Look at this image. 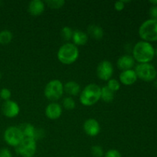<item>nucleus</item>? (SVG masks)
Wrapping results in <instances>:
<instances>
[{
    "label": "nucleus",
    "instance_id": "6e6552de",
    "mask_svg": "<svg viewBox=\"0 0 157 157\" xmlns=\"http://www.w3.org/2000/svg\"><path fill=\"white\" fill-rule=\"evenodd\" d=\"M36 140L32 138H24L21 144L15 147V152L21 157H33L36 153Z\"/></svg>",
    "mask_w": 157,
    "mask_h": 157
},
{
    "label": "nucleus",
    "instance_id": "dca6fc26",
    "mask_svg": "<svg viewBox=\"0 0 157 157\" xmlns=\"http://www.w3.org/2000/svg\"><path fill=\"white\" fill-rule=\"evenodd\" d=\"M73 44L78 46H83L87 44L88 41V35L81 30L74 31L73 37H72Z\"/></svg>",
    "mask_w": 157,
    "mask_h": 157
},
{
    "label": "nucleus",
    "instance_id": "aec40b11",
    "mask_svg": "<svg viewBox=\"0 0 157 157\" xmlns=\"http://www.w3.org/2000/svg\"><path fill=\"white\" fill-rule=\"evenodd\" d=\"M101 99L106 103H110L114 99V92L110 90L107 86L101 87Z\"/></svg>",
    "mask_w": 157,
    "mask_h": 157
},
{
    "label": "nucleus",
    "instance_id": "c756f323",
    "mask_svg": "<svg viewBox=\"0 0 157 157\" xmlns=\"http://www.w3.org/2000/svg\"><path fill=\"white\" fill-rule=\"evenodd\" d=\"M124 7H125V4H124V2H123V0H120V1L116 2L114 3V9H116L117 11H118V12L124 10Z\"/></svg>",
    "mask_w": 157,
    "mask_h": 157
},
{
    "label": "nucleus",
    "instance_id": "cd10ccee",
    "mask_svg": "<svg viewBox=\"0 0 157 157\" xmlns=\"http://www.w3.org/2000/svg\"><path fill=\"white\" fill-rule=\"evenodd\" d=\"M104 157H122V156H121V153H120V151H118L117 150L112 149V150H109L108 151L106 152V153H104Z\"/></svg>",
    "mask_w": 157,
    "mask_h": 157
},
{
    "label": "nucleus",
    "instance_id": "4be33fe9",
    "mask_svg": "<svg viewBox=\"0 0 157 157\" xmlns=\"http://www.w3.org/2000/svg\"><path fill=\"white\" fill-rule=\"evenodd\" d=\"M44 4L47 5L49 8L52 9H58L64 6L65 2L64 0H46L44 2Z\"/></svg>",
    "mask_w": 157,
    "mask_h": 157
},
{
    "label": "nucleus",
    "instance_id": "f8f14e48",
    "mask_svg": "<svg viewBox=\"0 0 157 157\" xmlns=\"http://www.w3.org/2000/svg\"><path fill=\"white\" fill-rule=\"evenodd\" d=\"M137 79V75H136V72L133 69L123 71L119 75L120 83L126 86L133 85V84L136 83Z\"/></svg>",
    "mask_w": 157,
    "mask_h": 157
},
{
    "label": "nucleus",
    "instance_id": "39448f33",
    "mask_svg": "<svg viewBox=\"0 0 157 157\" xmlns=\"http://www.w3.org/2000/svg\"><path fill=\"white\" fill-rule=\"evenodd\" d=\"M44 94L45 98L49 101L55 102L59 100L64 94V84L59 80H52L46 84Z\"/></svg>",
    "mask_w": 157,
    "mask_h": 157
},
{
    "label": "nucleus",
    "instance_id": "9b49d317",
    "mask_svg": "<svg viewBox=\"0 0 157 157\" xmlns=\"http://www.w3.org/2000/svg\"><path fill=\"white\" fill-rule=\"evenodd\" d=\"M83 129L86 134L90 136H96L101 131V126L97 120L94 118L87 119L83 125Z\"/></svg>",
    "mask_w": 157,
    "mask_h": 157
},
{
    "label": "nucleus",
    "instance_id": "20e7f679",
    "mask_svg": "<svg viewBox=\"0 0 157 157\" xmlns=\"http://www.w3.org/2000/svg\"><path fill=\"white\" fill-rule=\"evenodd\" d=\"M139 35L142 41L152 42L157 41V19L146 20L139 28Z\"/></svg>",
    "mask_w": 157,
    "mask_h": 157
},
{
    "label": "nucleus",
    "instance_id": "c9c22d12",
    "mask_svg": "<svg viewBox=\"0 0 157 157\" xmlns=\"http://www.w3.org/2000/svg\"><path fill=\"white\" fill-rule=\"evenodd\" d=\"M71 157H76V156H71Z\"/></svg>",
    "mask_w": 157,
    "mask_h": 157
},
{
    "label": "nucleus",
    "instance_id": "f3484780",
    "mask_svg": "<svg viewBox=\"0 0 157 157\" xmlns=\"http://www.w3.org/2000/svg\"><path fill=\"white\" fill-rule=\"evenodd\" d=\"M64 92H66V94L70 96H77L81 93L80 84L76 81H67L65 84H64Z\"/></svg>",
    "mask_w": 157,
    "mask_h": 157
},
{
    "label": "nucleus",
    "instance_id": "473e14b6",
    "mask_svg": "<svg viewBox=\"0 0 157 157\" xmlns=\"http://www.w3.org/2000/svg\"><path fill=\"white\" fill-rule=\"evenodd\" d=\"M154 86L157 88V79H155V81H154Z\"/></svg>",
    "mask_w": 157,
    "mask_h": 157
},
{
    "label": "nucleus",
    "instance_id": "0eeeda50",
    "mask_svg": "<svg viewBox=\"0 0 157 157\" xmlns=\"http://www.w3.org/2000/svg\"><path fill=\"white\" fill-rule=\"evenodd\" d=\"M3 138L8 145L16 147L21 144L25 137L19 127L11 126L5 130Z\"/></svg>",
    "mask_w": 157,
    "mask_h": 157
},
{
    "label": "nucleus",
    "instance_id": "a878e982",
    "mask_svg": "<svg viewBox=\"0 0 157 157\" xmlns=\"http://www.w3.org/2000/svg\"><path fill=\"white\" fill-rule=\"evenodd\" d=\"M91 154L94 157H103L104 156V152L101 146L95 145L91 147Z\"/></svg>",
    "mask_w": 157,
    "mask_h": 157
},
{
    "label": "nucleus",
    "instance_id": "1a4fd4ad",
    "mask_svg": "<svg viewBox=\"0 0 157 157\" xmlns=\"http://www.w3.org/2000/svg\"><path fill=\"white\" fill-rule=\"evenodd\" d=\"M113 74V67L111 62L107 60L101 61L97 67V75L98 78L102 81H108L111 79Z\"/></svg>",
    "mask_w": 157,
    "mask_h": 157
},
{
    "label": "nucleus",
    "instance_id": "412c9836",
    "mask_svg": "<svg viewBox=\"0 0 157 157\" xmlns=\"http://www.w3.org/2000/svg\"><path fill=\"white\" fill-rule=\"evenodd\" d=\"M13 38V34L8 29H5L0 32V44L6 45L9 44Z\"/></svg>",
    "mask_w": 157,
    "mask_h": 157
},
{
    "label": "nucleus",
    "instance_id": "7ed1b4c3",
    "mask_svg": "<svg viewBox=\"0 0 157 157\" xmlns=\"http://www.w3.org/2000/svg\"><path fill=\"white\" fill-rule=\"evenodd\" d=\"M79 57V50L73 43H65L59 48L57 53L58 61L64 64H71Z\"/></svg>",
    "mask_w": 157,
    "mask_h": 157
},
{
    "label": "nucleus",
    "instance_id": "b1692460",
    "mask_svg": "<svg viewBox=\"0 0 157 157\" xmlns=\"http://www.w3.org/2000/svg\"><path fill=\"white\" fill-rule=\"evenodd\" d=\"M73 33L74 31L71 29L68 26H64L62 28L61 31V35L64 41H70L72 39V37H73Z\"/></svg>",
    "mask_w": 157,
    "mask_h": 157
},
{
    "label": "nucleus",
    "instance_id": "423d86ee",
    "mask_svg": "<svg viewBox=\"0 0 157 157\" xmlns=\"http://www.w3.org/2000/svg\"><path fill=\"white\" fill-rule=\"evenodd\" d=\"M134 71L138 78L147 82L154 81L156 78L157 70L150 63L138 64Z\"/></svg>",
    "mask_w": 157,
    "mask_h": 157
},
{
    "label": "nucleus",
    "instance_id": "2f4dec72",
    "mask_svg": "<svg viewBox=\"0 0 157 157\" xmlns=\"http://www.w3.org/2000/svg\"><path fill=\"white\" fill-rule=\"evenodd\" d=\"M150 3H151L153 6H157V0H150Z\"/></svg>",
    "mask_w": 157,
    "mask_h": 157
},
{
    "label": "nucleus",
    "instance_id": "f03ea898",
    "mask_svg": "<svg viewBox=\"0 0 157 157\" xmlns=\"http://www.w3.org/2000/svg\"><path fill=\"white\" fill-rule=\"evenodd\" d=\"M101 87L96 84H89L80 93V102L86 107L94 105L101 99Z\"/></svg>",
    "mask_w": 157,
    "mask_h": 157
},
{
    "label": "nucleus",
    "instance_id": "ddd939ff",
    "mask_svg": "<svg viewBox=\"0 0 157 157\" xmlns=\"http://www.w3.org/2000/svg\"><path fill=\"white\" fill-rule=\"evenodd\" d=\"M62 114V107L58 103L52 102L46 107L45 116L50 120H57Z\"/></svg>",
    "mask_w": 157,
    "mask_h": 157
},
{
    "label": "nucleus",
    "instance_id": "f704fd0d",
    "mask_svg": "<svg viewBox=\"0 0 157 157\" xmlns=\"http://www.w3.org/2000/svg\"><path fill=\"white\" fill-rule=\"evenodd\" d=\"M155 55H157V48H156V50H155Z\"/></svg>",
    "mask_w": 157,
    "mask_h": 157
},
{
    "label": "nucleus",
    "instance_id": "c85d7f7f",
    "mask_svg": "<svg viewBox=\"0 0 157 157\" xmlns=\"http://www.w3.org/2000/svg\"><path fill=\"white\" fill-rule=\"evenodd\" d=\"M150 17L153 19H157V6H152L149 11Z\"/></svg>",
    "mask_w": 157,
    "mask_h": 157
},
{
    "label": "nucleus",
    "instance_id": "4468645a",
    "mask_svg": "<svg viewBox=\"0 0 157 157\" xmlns=\"http://www.w3.org/2000/svg\"><path fill=\"white\" fill-rule=\"evenodd\" d=\"M117 67L123 71L130 70L133 68L135 65V60L132 55H124L120 57L117 61Z\"/></svg>",
    "mask_w": 157,
    "mask_h": 157
},
{
    "label": "nucleus",
    "instance_id": "72a5a7b5",
    "mask_svg": "<svg viewBox=\"0 0 157 157\" xmlns=\"http://www.w3.org/2000/svg\"><path fill=\"white\" fill-rule=\"evenodd\" d=\"M2 72L0 71V80L2 79Z\"/></svg>",
    "mask_w": 157,
    "mask_h": 157
},
{
    "label": "nucleus",
    "instance_id": "6ab92c4d",
    "mask_svg": "<svg viewBox=\"0 0 157 157\" xmlns=\"http://www.w3.org/2000/svg\"><path fill=\"white\" fill-rule=\"evenodd\" d=\"M19 129L22 132L23 136L25 138H32L35 139V132H36V128L29 123H25L22 124L19 127Z\"/></svg>",
    "mask_w": 157,
    "mask_h": 157
},
{
    "label": "nucleus",
    "instance_id": "f257e3e1",
    "mask_svg": "<svg viewBox=\"0 0 157 157\" xmlns=\"http://www.w3.org/2000/svg\"><path fill=\"white\" fill-rule=\"evenodd\" d=\"M155 49L151 43L140 41L134 45L133 49V58L139 64L150 63L154 58Z\"/></svg>",
    "mask_w": 157,
    "mask_h": 157
},
{
    "label": "nucleus",
    "instance_id": "bb28decb",
    "mask_svg": "<svg viewBox=\"0 0 157 157\" xmlns=\"http://www.w3.org/2000/svg\"><path fill=\"white\" fill-rule=\"evenodd\" d=\"M11 96H12V93H11V90L9 89L4 87V88H2L0 90V98L3 101H9V100H10Z\"/></svg>",
    "mask_w": 157,
    "mask_h": 157
},
{
    "label": "nucleus",
    "instance_id": "5701e85b",
    "mask_svg": "<svg viewBox=\"0 0 157 157\" xmlns=\"http://www.w3.org/2000/svg\"><path fill=\"white\" fill-rule=\"evenodd\" d=\"M62 106L64 109L67 110H72L75 108L76 103L71 97L64 98L62 101Z\"/></svg>",
    "mask_w": 157,
    "mask_h": 157
},
{
    "label": "nucleus",
    "instance_id": "a211bd4d",
    "mask_svg": "<svg viewBox=\"0 0 157 157\" xmlns=\"http://www.w3.org/2000/svg\"><path fill=\"white\" fill-rule=\"evenodd\" d=\"M87 33L92 38L96 40H100L103 38L104 35L102 28L97 25H90L87 28Z\"/></svg>",
    "mask_w": 157,
    "mask_h": 157
},
{
    "label": "nucleus",
    "instance_id": "2eb2a0df",
    "mask_svg": "<svg viewBox=\"0 0 157 157\" xmlns=\"http://www.w3.org/2000/svg\"><path fill=\"white\" fill-rule=\"evenodd\" d=\"M44 7L45 4L44 2L41 0H32L28 6V11L33 16H38L44 12Z\"/></svg>",
    "mask_w": 157,
    "mask_h": 157
},
{
    "label": "nucleus",
    "instance_id": "9d476101",
    "mask_svg": "<svg viewBox=\"0 0 157 157\" xmlns=\"http://www.w3.org/2000/svg\"><path fill=\"white\" fill-rule=\"evenodd\" d=\"M2 112L5 117L8 118H14L18 115L20 112V107L18 103L9 100L4 101L2 105Z\"/></svg>",
    "mask_w": 157,
    "mask_h": 157
},
{
    "label": "nucleus",
    "instance_id": "393cba45",
    "mask_svg": "<svg viewBox=\"0 0 157 157\" xmlns=\"http://www.w3.org/2000/svg\"><path fill=\"white\" fill-rule=\"evenodd\" d=\"M107 87L110 89V90H112L113 92H117L120 90L121 88V83L119 81H117V79L114 78H111V79L107 81Z\"/></svg>",
    "mask_w": 157,
    "mask_h": 157
},
{
    "label": "nucleus",
    "instance_id": "7c9ffc66",
    "mask_svg": "<svg viewBox=\"0 0 157 157\" xmlns=\"http://www.w3.org/2000/svg\"><path fill=\"white\" fill-rule=\"evenodd\" d=\"M0 157H12V155L9 149L2 148L0 150Z\"/></svg>",
    "mask_w": 157,
    "mask_h": 157
}]
</instances>
